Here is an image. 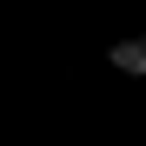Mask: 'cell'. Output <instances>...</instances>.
I'll return each mask as SVG.
<instances>
[{
	"mask_svg": "<svg viewBox=\"0 0 146 146\" xmlns=\"http://www.w3.org/2000/svg\"><path fill=\"white\" fill-rule=\"evenodd\" d=\"M106 60H113V73H139L146 80V40H113Z\"/></svg>",
	"mask_w": 146,
	"mask_h": 146,
	"instance_id": "1",
	"label": "cell"
}]
</instances>
